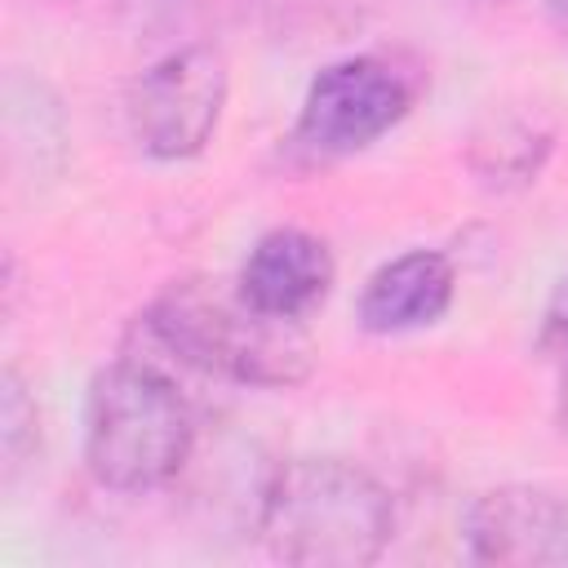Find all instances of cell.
<instances>
[{
    "instance_id": "6da1fadb",
    "label": "cell",
    "mask_w": 568,
    "mask_h": 568,
    "mask_svg": "<svg viewBox=\"0 0 568 568\" xmlns=\"http://www.w3.org/2000/svg\"><path fill=\"white\" fill-rule=\"evenodd\" d=\"M133 333L164 359H173L182 373L200 377L284 390L311 373V337L302 333V320H280L253 306L240 284H169L138 315Z\"/></svg>"
},
{
    "instance_id": "7a4b0ae2",
    "label": "cell",
    "mask_w": 568,
    "mask_h": 568,
    "mask_svg": "<svg viewBox=\"0 0 568 568\" xmlns=\"http://www.w3.org/2000/svg\"><path fill=\"white\" fill-rule=\"evenodd\" d=\"M195 448V404L182 368L146 346L138 333L115 364H106L84 399V462L98 484L115 493H146L169 484Z\"/></svg>"
},
{
    "instance_id": "3957f363",
    "label": "cell",
    "mask_w": 568,
    "mask_h": 568,
    "mask_svg": "<svg viewBox=\"0 0 568 568\" xmlns=\"http://www.w3.org/2000/svg\"><path fill=\"white\" fill-rule=\"evenodd\" d=\"M257 532L266 550L302 568H364L390 532V493L342 457H293L262 488Z\"/></svg>"
},
{
    "instance_id": "277c9868",
    "label": "cell",
    "mask_w": 568,
    "mask_h": 568,
    "mask_svg": "<svg viewBox=\"0 0 568 568\" xmlns=\"http://www.w3.org/2000/svg\"><path fill=\"white\" fill-rule=\"evenodd\" d=\"M226 106V62L209 44L178 49L146 67L124 102L133 142L155 160H186L204 151Z\"/></svg>"
},
{
    "instance_id": "5b68a950",
    "label": "cell",
    "mask_w": 568,
    "mask_h": 568,
    "mask_svg": "<svg viewBox=\"0 0 568 568\" xmlns=\"http://www.w3.org/2000/svg\"><path fill=\"white\" fill-rule=\"evenodd\" d=\"M413 106V80L373 53L324 67L297 111L293 142L311 155H351L395 129Z\"/></svg>"
},
{
    "instance_id": "8992f818",
    "label": "cell",
    "mask_w": 568,
    "mask_h": 568,
    "mask_svg": "<svg viewBox=\"0 0 568 568\" xmlns=\"http://www.w3.org/2000/svg\"><path fill=\"white\" fill-rule=\"evenodd\" d=\"M470 555L484 564H568V488L506 484L466 515Z\"/></svg>"
},
{
    "instance_id": "52a82bcc",
    "label": "cell",
    "mask_w": 568,
    "mask_h": 568,
    "mask_svg": "<svg viewBox=\"0 0 568 568\" xmlns=\"http://www.w3.org/2000/svg\"><path fill=\"white\" fill-rule=\"evenodd\" d=\"M333 275H337V266L320 235L280 226V231H266L248 248L235 284L253 306H262L280 320H306L328 297Z\"/></svg>"
},
{
    "instance_id": "ba28073f",
    "label": "cell",
    "mask_w": 568,
    "mask_h": 568,
    "mask_svg": "<svg viewBox=\"0 0 568 568\" xmlns=\"http://www.w3.org/2000/svg\"><path fill=\"white\" fill-rule=\"evenodd\" d=\"M453 262L435 248H413L399 253L395 262L377 266L359 293V324L368 333H408L435 324L453 306Z\"/></svg>"
},
{
    "instance_id": "9c48e42d",
    "label": "cell",
    "mask_w": 568,
    "mask_h": 568,
    "mask_svg": "<svg viewBox=\"0 0 568 568\" xmlns=\"http://www.w3.org/2000/svg\"><path fill=\"white\" fill-rule=\"evenodd\" d=\"M0 448H4L9 470L22 466V457L36 448V399L27 395L13 368H4L0 377Z\"/></svg>"
},
{
    "instance_id": "30bf717a",
    "label": "cell",
    "mask_w": 568,
    "mask_h": 568,
    "mask_svg": "<svg viewBox=\"0 0 568 568\" xmlns=\"http://www.w3.org/2000/svg\"><path fill=\"white\" fill-rule=\"evenodd\" d=\"M546 346L564 368V399H568V280H564V288H559V297L546 315Z\"/></svg>"
},
{
    "instance_id": "8fae6325",
    "label": "cell",
    "mask_w": 568,
    "mask_h": 568,
    "mask_svg": "<svg viewBox=\"0 0 568 568\" xmlns=\"http://www.w3.org/2000/svg\"><path fill=\"white\" fill-rule=\"evenodd\" d=\"M546 4V13H550V22H555V31L568 40V0H541Z\"/></svg>"
}]
</instances>
